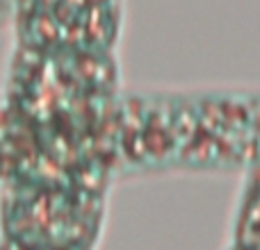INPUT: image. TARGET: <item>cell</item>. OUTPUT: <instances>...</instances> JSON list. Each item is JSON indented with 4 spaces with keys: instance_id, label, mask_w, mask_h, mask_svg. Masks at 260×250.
<instances>
[{
    "instance_id": "obj_2",
    "label": "cell",
    "mask_w": 260,
    "mask_h": 250,
    "mask_svg": "<svg viewBox=\"0 0 260 250\" xmlns=\"http://www.w3.org/2000/svg\"><path fill=\"white\" fill-rule=\"evenodd\" d=\"M247 182L235 225V246L244 250H260V139L256 152L247 166Z\"/></svg>"
},
{
    "instance_id": "obj_1",
    "label": "cell",
    "mask_w": 260,
    "mask_h": 250,
    "mask_svg": "<svg viewBox=\"0 0 260 250\" xmlns=\"http://www.w3.org/2000/svg\"><path fill=\"white\" fill-rule=\"evenodd\" d=\"M258 139V91L128 94L117 105L114 164L123 175L247 171Z\"/></svg>"
},
{
    "instance_id": "obj_4",
    "label": "cell",
    "mask_w": 260,
    "mask_h": 250,
    "mask_svg": "<svg viewBox=\"0 0 260 250\" xmlns=\"http://www.w3.org/2000/svg\"><path fill=\"white\" fill-rule=\"evenodd\" d=\"M5 171V114L0 107V178H3Z\"/></svg>"
},
{
    "instance_id": "obj_5",
    "label": "cell",
    "mask_w": 260,
    "mask_h": 250,
    "mask_svg": "<svg viewBox=\"0 0 260 250\" xmlns=\"http://www.w3.org/2000/svg\"><path fill=\"white\" fill-rule=\"evenodd\" d=\"M231 250H244V248H238V246H233V248H231Z\"/></svg>"
},
{
    "instance_id": "obj_3",
    "label": "cell",
    "mask_w": 260,
    "mask_h": 250,
    "mask_svg": "<svg viewBox=\"0 0 260 250\" xmlns=\"http://www.w3.org/2000/svg\"><path fill=\"white\" fill-rule=\"evenodd\" d=\"M16 7L18 0H0V32L16 21Z\"/></svg>"
}]
</instances>
